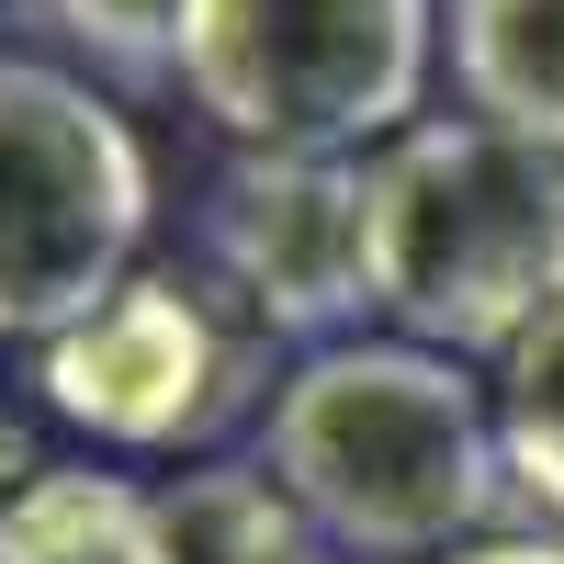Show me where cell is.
I'll list each match as a JSON object with an SVG mask.
<instances>
[{
	"label": "cell",
	"mask_w": 564,
	"mask_h": 564,
	"mask_svg": "<svg viewBox=\"0 0 564 564\" xmlns=\"http://www.w3.org/2000/svg\"><path fill=\"white\" fill-rule=\"evenodd\" d=\"M260 463L339 553H372V564H441L486 542L508 497L497 395L452 350H417V339L305 350L271 395Z\"/></svg>",
	"instance_id": "1"
},
{
	"label": "cell",
	"mask_w": 564,
	"mask_h": 564,
	"mask_svg": "<svg viewBox=\"0 0 564 564\" xmlns=\"http://www.w3.org/2000/svg\"><path fill=\"white\" fill-rule=\"evenodd\" d=\"M57 34L79 45L90 68L113 79H181V23H193V0H45Z\"/></svg>",
	"instance_id": "11"
},
{
	"label": "cell",
	"mask_w": 564,
	"mask_h": 564,
	"mask_svg": "<svg viewBox=\"0 0 564 564\" xmlns=\"http://www.w3.org/2000/svg\"><path fill=\"white\" fill-rule=\"evenodd\" d=\"M159 564H327V531L271 486V463L159 486Z\"/></svg>",
	"instance_id": "9"
},
{
	"label": "cell",
	"mask_w": 564,
	"mask_h": 564,
	"mask_svg": "<svg viewBox=\"0 0 564 564\" xmlns=\"http://www.w3.org/2000/svg\"><path fill=\"white\" fill-rule=\"evenodd\" d=\"M45 406L68 430L113 441V452H181L238 406V339L215 327V305L181 271H135L102 316H79L68 339H45L34 361Z\"/></svg>",
	"instance_id": "6"
},
{
	"label": "cell",
	"mask_w": 564,
	"mask_h": 564,
	"mask_svg": "<svg viewBox=\"0 0 564 564\" xmlns=\"http://www.w3.org/2000/svg\"><path fill=\"white\" fill-rule=\"evenodd\" d=\"M452 90L475 124L564 159V0H452Z\"/></svg>",
	"instance_id": "7"
},
{
	"label": "cell",
	"mask_w": 564,
	"mask_h": 564,
	"mask_svg": "<svg viewBox=\"0 0 564 564\" xmlns=\"http://www.w3.org/2000/svg\"><path fill=\"white\" fill-rule=\"evenodd\" d=\"M0 564H159V497L102 463H23L0 486Z\"/></svg>",
	"instance_id": "8"
},
{
	"label": "cell",
	"mask_w": 564,
	"mask_h": 564,
	"mask_svg": "<svg viewBox=\"0 0 564 564\" xmlns=\"http://www.w3.org/2000/svg\"><path fill=\"white\" fill-rule=\"evenodd\" d=\"M204 249L271 339L339 350L372 294V159H226L204 193Z\"/></svg>",
	"instance_id": "5"
},
{
	"label": "cell",
	"mask_w": 564,
	"mask_h": 564,
	"mask_svg": "<svg viewBox=\"0 0 564 564\" xmlns=\"http://www.w3.org/2000/svg\"><path fill=\"white\" fill-rule=\"evenodd\" d=\"M497 441H508V486L542 520H564V305L497 361Z\"/></svg>",
	"instance_id": "10"
},
{
	"label": "cell",
	"mask_w": 564,
	"mask_h": 564,
	"mask_svg": "<svg viewBox=\"0 0 564 564\" xmlns=\"http://www.w3.org/2000/svg\"><path fill=\"white\" fill-rule=\"evenodd\" d=\"M441 0H193L181 90L249 159H361L430 124Z\"/></svg>",
	"instance_id": "3"
},
{
	"label": "cell",
	"mask_w": 564,
	"mask_h": 564,
	"mask_svg": "<svg viewBox=\"0 0 564 564\" xmlns=\"http://www.w3.org/2000/svg\"><path fill=\"white\" fill-rule=\"evenodd\" d=\"M441 564H564V531H486V542H463Z\"/></svg>",
	"instance_id": "12"
},
{
	"label": "cell",
	"mask_w": 564,
	"mask_h": 564,
	"mask_svg": "<svg viewBox=\"0 0 564 564\" xmlns=\"http://www.w3.org/2000/svg\"><path fill=\"white\" fill-rule=\"evenodd\" d=\"M148 148L79 68L0 57V339H68L148 249Z\"/></svg>",
	"instance_id": "4"
},
{
	"label": "cell",
	"mask_w": 564,
	"mask_h": 564,
	"mask_svg": "<svg viewBox=\"0 0 564 564\" xmlns=\"http://www.w3.org/2000/svg\"><path fill=\"white\" fill-rule=\"evenodd\" d=\"M372 294L417 350H520L564 305V159L430 113L372 159Z\"/></svg>",
	"instance_id": "2"
}]
</instances>
